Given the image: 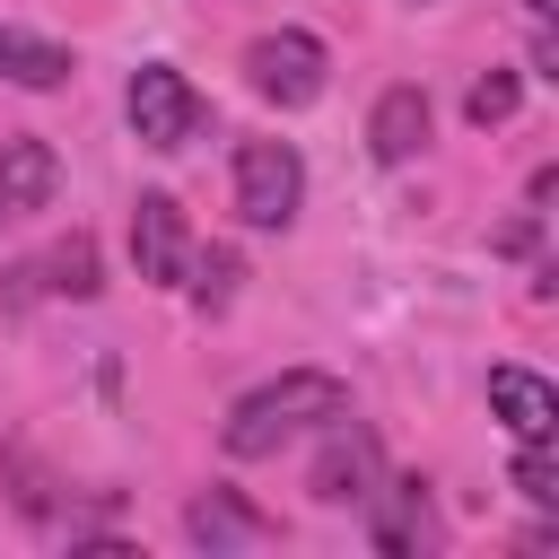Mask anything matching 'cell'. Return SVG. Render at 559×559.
<instances>
[{"instance_id": "6da1fadb", "label": "cell", "mask_w": 559, "mask_h": 559, "mask_svg": "<svg viewBox=\"0 0 559 559\" xmlns=\"http://www.w3.org/2000/svg\"><path fill=\"white\" fill-rule=\"evenodd\" d=\"M332 419H349V384L323 376V367H288V376L253 384V393L227 411L218 445H227L236 463H262V454H280L297 428H332Z\"/></svg>"}, {"instance_id": "7a4b0ae2", "label": "cell", "mask_w": 559, "mask_h": 559, "mask_svg": "<svg viewBox=\"0 0 559 559\" xmlns=\"http://www.w3.org/2000/svg\"><path fill=\"white\" fill-rule=\"evenodd\" d=\"M122 114H131V131H140V148H192L201 131H210V96L175 70V61H140L131 70V87H122Z\"/></svg>"}, {"instance_id": "3957f363", "label": "cell", "mask_w": 559, "mask_h": 559, "mask_svg": "<svg viewBox=\"0 0 559 559\" xmlns=\"http://www.w3.org/2000/svg\"><path fill=\"white\" fill-rule=\"evenodd\" d=\"M323 44L306 35V26H280V35H253L245 44V79H253V96H271L280 114H297V105H314L323 96Z\"/></svg>"}, {"instance_id": "277c9868", "label": "cell", "mask_w": 559, "mask_h": 559, "mask_svg": "<svg viewBox=\"0 0 559 559\" xmlns=\"http://www.w3.org/2000/svg\"><path fill=\"white\" fill-rule=\"evenodd\" d=\"M306 201V157L288 140H245L236 148V210L245 227H288Z\"/></svg>"}, {"instance_id": "5b68a950", "label": "cell", "mask_w": 559, "mask_h": 559, "mask_svg": "<svg viewBox=\"0 0 559 559\" xmlns=\"http://www.w3.org/2000/svg\"><path fill=\"white\" fill-rule=\"evenodd\" d=\"M131 271H140L148 288H183V271H192V227H183L175 192H140V201H131Z\"/></svg>"}, {"instance_id": "8992f818", "label": "cell", "mask_w": 559, "mask_h": 559, "mask_svg": "<svg viewBox=\"0 0 559 559\" xmlns=\"http://www.w3.org/2000/svg\"><path fill=\"white\" fill-rule=\"evenodd\" d=\"M52 192H61L52 140H35V131L0 140V218H35V210H52Z\"/></svg>"}, {"instance_id": "52a82bcc", "label": "cell", "mask_w": 559, "mask_h": 559, "mask_svg": "<svg viewBox=\"0 0 559 559\" xmlns=\"http://www.w3.org/2000/svg\"><path fill=\"white\" fill-rule=\"evenodd\" d=\"M428 131H437V114H428V87H384L376 96V114H367V148L384 157V166H411L419 148H428Z\"/></svg>"}, {"instance_id": "ba28073f", "label": "cell", "mask_w": 559, "mask_h": 559, "mask_svg": "<svg viewBox=\"0 0 559 559\" xmlns=\"http://www.w3.org/2000/svg\"><path fill=\"white\" fill-rule=\"evenodd\" d=\"M17 280H35L44 297H96V288H105V253H96L87 227H70V236L44 245L35 262H17Z\"/></svg>"}, {"instance_id": "9c48e42d", "label": "cell", "mask_w": 559, "mask_h": 559, "mask_svg": "<svg viewBox=\"0 0 559 559\" xmlns=\"http://www.w3.org/2000/svg\"><path fill=\"white\" fill-rule=\"evenodd\" d=\"M183 533H192L201 550H253V542H271L280 524H271L262 507H245L236 489H210V498H192V507H183Z\"/></svg>"}, {"instance_id": "30bf717a", "label": "cell", "mask_w": 559, "mask_h": 559, "mask_svg": "<svg viewBox=\"0 0 559 559\" xmlns=\"http://www.w3.org/2000/svg\"><path fill=\"white\" fill-rule=\"evenodd\" d=\"M489 411L515 428V445L524 437H559V393L533 367H489Z\"/></svg>"}, {"instance_id": "8fae6325", "label": "cell", "mask_w": 559, "mask_h": 559, "mask_svg": "<svg viewBox=\"0 0 559 559\" xmlns=\"http://www.w3.org/2000/svg\"><path fill=\"white\" fill-rule=\"evenodd\" d=\"M367 480H376V445L349 428V419H332V445L314 454V472H306V489L323 498V507H349V498H367Z\"/></svg>"}, {"instance_id": "7c38bea8", "label": "cell", "mask_w": 559, "mask_h": 559, "mask_svg": "<svg viewBox=\"0 0 559 559\" xmlns=\"http://www.w3.org/2000/svg\"><path fill=\"white\" fill-rule=\"evenodd\" d=\"M79 61H70V44H52V35H26V26H0V79L9 87H61Z\"/></svg>"}, {"instance_id": "4fadbf2b", "label": "cell", "mask_w": 559, "mask_h": 559, "mask_svg": "<svg viewBox=\"0 0 559 559\" xmlns=\"http://www.w3.org/2000/svg\"><path fill=\"white\" fill-rule=\"evenodd\" d=\"M515 105H524V79H515V70H480V79L463 87V122H472V131H498Z\"/></svg>"}, {"instance_id": "5bb4252c", "label": "cell", "mask_w": 559, "mask_h": 559, "mask_svg": "<svg viewBox=\"0 0 559 559\" xmlns=\"http://www.w3.org/2000/svg\"><path fill=\"white\" fill-rule=\"evenodd\" d=\"M515 489H524L533 507H559V463H550V437H524V454H515Z\"/></svg>"}, {"instance_id": "9a60e30c", "label": "cell", "mask_w": 559, "mask_h": 559, "mask_svg": "<svg viewBox=\"0 0 559 559\" xmlns=\"http://www.w3.org/2000/svg\"><path fill=\"white\" fill-rule=\"evenodd\" d=\"M192 288H201V306H227V297H236V253H227V245H210Z\"/></svg>"}, {"instance_id": "2e32d148", "label": "cell", "mask_w": 559, "mask_h": 559, "mask_svg": "<svg viewBox=\"0 0 559 559\" xmlns=\"http://www.w3.org/2000/svg\"><path fill=\"white\" fill-rule=\"evenodd\" d=\"M498 253H542V210H524V218H507L498 236H489Z\"/></svg>"}, {"instance_id": "e0dca14e", "label": "cell", "mask_w": 559, "mask_h": 559, "mask_svg": "<svg viewBox=\"0 0 559 559\" xmlns=\"http://www.w3.org/2000/svg\"><path fill=\"white\" fill-rule=\"evenodd\" d=\"M533 70H542V79H559V35H550V26L533 35Z\"/></svg>"}, {"instance_id": "ac0fdd59", "label": "cell", "mask_w": 559, "mask_h": 559, "mask_svg": "<svg viewBox=\"0 0 559 559\" xmlns=\"http://www.w3.org/2000/svg\"><path fill=\"white\" fill-rule=\"evenodd\" d=\"M524 9H533V26H550V9H559V0H524Z\"/></svg>"}, {"instance_id": "d6986e66", "label": "cell", "mask_w": 559, "mask_h": 559, "mask_svg": "<svg viewBox=\"0 0 559 559\" xmlns=\"http://www.w3.org/2000/svg\"><path fill=\"white\" fill-rule=\"evenodd\" d=\"M419 9H428V0H419Z\"/></svg>"}]
</instances>
